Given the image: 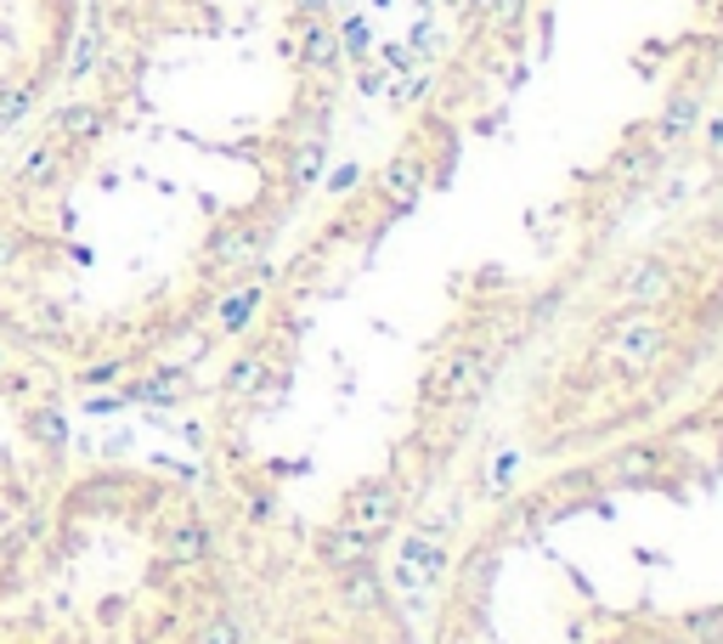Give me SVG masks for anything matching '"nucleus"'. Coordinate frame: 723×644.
I'll use <instances>...</instances> for the list:
<instances>
[{
    "label": "nucleus",
    "instance_id": "1",
    "mask_svg": "<svg viewBox=\"0 0 723 644\" xmlns=\"http://www.w3.org/2000/svg\"><path fill=\"white\" fill-rule=\"evenodd\" d=\"M74 385L0 312V537H12L74 464Z\"/></svg>",
    "mask_w": 723,
    "mask_h": 644
},
{
    "label": "nucleus",
    "instance_id": "2",
    "mask_svg": "<svg viewBox=\"0 0 723 644\" xmlns=\"http://www.w3.org/2000/svg\"><path fill=\"white\" fill-rule=\"evenodd\" d=\"M80 34V0H0V142L51 96Z\"/></svg>",
    "mask_w": 723,
    "mask_h": 644
},
{
    "label": "nucleus",
    "instance_id": "3",
    "mask_svg": "<svg viewBox=\"0 0 723 644\" xmlns=\"http://www.w3.org/2000/svg\"><path fill=\"white\" fill-rule=\"evenodd\" d=\"M396 520H402V492H396V481L374 475V481H356V487L345 492V508H340L334 526H351V531H362L368 542H379Z\"/></svg>",
    "mask_w": 723,
    "mask_h": 644
},
{
    "label": "nucleus",
    "instance_id": "4",
    "mask_svg": "<svg viewBox=\"0 0 723 644\" xmlns=\"http://www.w3.org/2000/svg\"><path fill=\"white\" fill-rule=\"evenodd\" d=\"M486 385H491V356L481 346H458L436 373V396L447 407H475L486 396Z\"/></svg>",
    "mask_w": 723,
    "mask_h": 644
},
{
    "label": "nucleus",
    "instance_id": "5",
    "mask_svg": "<svg viewBox=\"0 0 723 644\" xmlns=\"http://www.w3.org/2000/svg\"><path fill=\"white\" fill-rule=\"evenodd\" d=\"M616 289H621V300H633V305H662L673 294V266L655 260V255H644V260H633L628 271H621Z\"/></svg>",
    "mask_w": 723,
    "mask_h": 644
},
{
    "label": "nucleus",
    "instance_id": "6",
    "mask_svg": "<svg viewBox=\"0 0 723 644\" xmlns=\"http://www.w3.org/2000/svg\"><path fill=\"white\" fill-rule=\"evenodd\" d=\"M317 560L340 576V571H351V565H368V560H374V542L362 537V531H351V526H322V531H317Z\"/></svg>",
    "mask_w": 723,
    "mask_h": 644
},
{
    "label": "nucleus",
    "instance_id": "7",
    "mask_svg": "<svg viewBox=\"0 0 723 644\" xmlns=\"http://www.w3.org/2000/svg\"><path fill=\"white\" fill-rule=\"evenodd\" d=\"M340 605H345V610H362V617L384 610V576L374 571V560H368V565L340 571Z\"/></svg>",
    "mask_w": 723,
    "mask_h": 644
},
{
    "label": "nucleus",
    "instance_id": "8",
    "mask_svg": "<svg viewBox=\"0 0 723 644\" xmlns=\"http://www.w3.org/2000/svg\"><path fill=\"white\" fill-rule=\"evenodd\" d=\"M667 346V333L662 328H655L650 317H633V323H621L616 328V339H611V351L621 356V362H633V367H644L655 351H662Z\"/></svg>",
    "mask_w": 723,
    "mask_h": 644
},
{
    "label": "nucleus",
    "instance_id": "9",
    "mask_svg": "<svg viewBox=\"0 0 723 644\" xmlns=\"http://www.w3.org/2000/svg\"><path fill=\"white\" fill-rule=\"evenodd\" d=\"M402 565H413V571H424V576H430V583H436V576L447 571V549H441V542H436V537H424V531H413V537L402 542Z\"/></svg>",
    "mask_w": 723,
    "mask_h": 644
},
{
    "label": "nucleus",
    "instance_id": "10",
    "mask_svg": "<svg viewBox=\"0 0 723 644\" xmlns=\"http://www.w3.org/2000/svg\"><path fill=\"white\" fill-rule=\"evenodd\" d=\"M684 633L696 644H723V605H701L684 617Z\"/></svg>",
    "mask_w": 723,
    "mask_h": 644
},
{
    "label": "nucleus",
    "instance_id": "11",
    "mask_svg": "<svg viewBox=\"0 0 723 644\" xmlns=\"http://www.w3.org/2000/svg\"><path fill=\"white\" fill-rule=\"evenodd\" d=\"M491 571H498V554H491V549H475V560L464 565V583H470V588L481 594V588L491 583Z\"/></svg>",
    "mask_w": 723,
    "mask_h": 644
},
{
    "label": "nucleus",
    "instance_id": "12",
    "mask_svg": "<svg viewBox=\"0 0 723 644\" xmlns=\"http://www.w3.org/2000/svg\"><path fill=\"white\" fill-rule=\"evenodd\" d=\"M655 464V453L650 447H639V453H621V475H628V481H633V475H644Z\"/></svg>",
    "mask_w": 723,
    "mask_h": 644
},
{
    "label": "nucleus",
    "instance_id": "13",
    "mask_svg": "<svg viewBox=\"0 0 723 644\" xmlns=\"http://www.w3.org/2000/svg\"><path fill=\"white\" fill-rule=\"evenodd\" d=\"M509 475H514V458H498V464H491V475H486V487H503Z\"/></svg>",
    "mask_w": 723,
    "mask_h": 644
},
{
    "label": "nucleus",
    "instance_id": "14",
    "mask_svg": "<svg viewBox=\"0 0 723 644\" xmlns=\"http://www.w3.org/2000/svg\"><path fill=\"white\" fill-rule=\"evenodd\" d=\"M689 119H696V102H678V108H673V114H667V125H678V130H684V125H689Z\"/></svg>",
    "mask_w": 723,
    "mask_h": 644
}]
</instances>
